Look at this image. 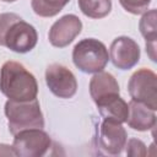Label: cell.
Instances as JSON below:
<instances>
[{
  "label": "cell",
  "instance_id": "obj_15",
  "mask_svg": "<svg viewBox=\"0 0 157 157\" xmlns=\"http://www.w3.org/2000/svg\"><path fill=\"white\" fill-rule=\"evenodd\" d=\"M81 12L90 18H103L112 10V0H77Z\"/></svg>",
  "mask_w": 157,
  "mask_h": 157
},
{
  "label": "cell",
  "instance_id": "obj_2",
  "mask_svg": "<svg viewBox=\"0 0 157 157\" xmlns=\"http://www.w3.org/2000/svg\"><path fill=\"white\" fill-rule=\"evenodd\" d=\"M7 126L12 135L27 129H43L44 117L38 99L15 102L7 99L4 107Z\"/></svg>",
  "mask_w": 157,
  "mask_h": 157
},
{
  "label": "cell",
  "instance_id": "obj_6",
  "mask_svg": "<svg viewBox=\"0 0 157 157\" xmlns=\"http://www.w3.org/2000/svg\"><path fill=\"white\" fill-rule=\"evenodd\" d=\"M13 136L12 147L20 157H42L52 146V139L43 129H27Z\"/></svg>",
  "mask_w": 157,
  "mask_h": 157
},
{
  "label": "cell",
  "instance_id": "obj_9",
  "mask_svg": "<svg viewBox=\"0 0 157 157\" xmlns=\"http://www.w3.org/2000/svg\"><path fill=\"white\" fill-rule=\"evenodd\" d=\"M109 59L120 70L132 69L140 60V47L130 37H117L110 44Z\"/></svg>",
  "mask_w": 157,
  "mask_h": 157
},
{
  "label": "cell",
  "instance_id": "obj_8",
  "mask_svg": "<svg viewBox=\"0 0 157 157\" xmlns=\"http://www.w3.org/2000/svg\"><path fill=\"white\" fill-rule=\"evenodd\" d=\"M45 83L59 98H72L77 91V81L71 70L61 64H50L45 69Z\"/></svg>",
  "mask_w": 157,
  "mask_h": 157
},
{
  "label": "cell",
  "instance_id": "obj_1",
  "mask_svg": "<svg viewBox=\"0 0 157 157\" xmlns=\"http://www.w3.org/2000/svg\"><path fill=\"white\" fill-rule=\"evenodd\" d=\"M0 91L10 101L25 102L37 98L38 83L21 63L6 61L0 70Z\"/></svg>",
  "mask_w": 157,
  "mask_h": 157
},
{
  "label": "cell",
  "instance_id": "obj_14",
  "mask_svg": "<svg viewBox=\"0 0 157 157\" xmlns=\"http://www.w3.org/2000/svg\"><path fill=\"white\" fill-rule=\"evenodd\" d=\"M157 12L155 9L144 12L139 28L142 37L146 40V52L152 61H156V40H157Z\"/></svg>",
  "mask_w": 157,
  "mask_h": 157
},
{
  "label": "cell",
  "instance_id": "obj_16",
  "mask_svg": "<svg viewBox=\"0 0 157 157\" xmlns=\"http://www.w3.org/2000/svg\"><path fill=\"white\" fill-rule=\"evenodd\" d=\"M70 0H31L32 10L40 17L56 16Z\"/></svg>",
  "mask_w": 157,
  "mask_h": 157
},
{
  "label": "cell",
  "instance_id": "obj_18",
  "mask_svg": "<svg viewBox=\"0 0 157 157\" xmlns=\"http://www.w3.org/2000/svg\"><path fill=\"white\" fill-rule=\"evenodd\" d=\"M124 148H125V152H126L128 156L145 157L147 155L146 145L139 139H129V140H126V144H125Z\"/></svg>",
  "mask_w": 157,
  "mask_h": 157
},
{
  "label": "cell",
  "instance_id": "obj_5",
  "mask_svg": "<svg viewBox=\"0 0 157 157\" xmlns=\"http://www.w3.org/2000/svg\"><path fill=\"white\" fill-rule=\"evenodd\" d=\"M128 91L132 101L157 109V75L152 70L142 67L135 71L128 82Z\"/></svg>",
  "mask_w": 157,
  "mask_h": 157
},
{
  "label": "cell",
  "instance_id": "obj_7",
  "mask_svg": "<svg viewBox=\"0 0 157 157\" xmlns=\"http://www.w3.org/2000/svg\"><path fill=\"white\" fill-rule=\"evenodd\" d=\"M38 42V33L36 28L21 17L15 20L6 29L2 38V47L7 49L25 54L31 52Z\"/></svg>",
  "mask_w": 157,
  "mask_h": 157
},
{
  "label": "cell",
  "instance_id": "obj_11",
  "mask_svg": "<svg viewBox=\"0 0 157 157\" xmlns=\"http://www.w3.org/2000/svg\"><path fill=\"white\" fill-rule=\"evenodd\" d=\"M128 108L129 113L126 123L129 128L137 131H147L156 126V110L148 108L141 102L132 99L128 103Z\"/></svg>",
  "mask_w": 157,
  "mask_h": 157
},
{
  "label": "cell",
  "instance_id": "obj_20",
  "mask_svg": "<svg viewBox=\"0 0 157 157\" xmlns=\"http://www.w3.org/2000/svg\"><path fill=\"white\" fill-rule=\"evenodd\" d=\"M0 156H16L12 146L6 144H0Z\"/></svg>",
  "mask_w": 157,
  "mask_h": 157
},
{
  "label": "cell",
  "instance_id": "obj_12",
  "mask_svg": "<svg viewBox=\"0 0 157 157\" xmlns=\"http://www.w3.org/2000/svg\"><path fill=\"white\" fill-rule=\"evenodd\" d=\"M99 114L103 119L114 120L118 123H125L128 119V103L119 96V93H113L105 96L94 102Z\"/></svg>",
  "mask_w": 157,
  "mask_h": 157
},
{
  "label": "cell",
  "instance_id": "obj_13",
  "mask_svg": "<svg viewBox=\"0 0 157 157\" xmlns=\"http://www.w3.org/2000/svg\"><path fill=\"white\" fill-rule=\"evenodd\" d=\"M119 92L120 90H119L118 81L109 72H104V71L96 72L90 81V94L93 102L105 96L119 93Z\"/></svg>",
  "mask_w": 157,
  "mask_h": 157
},
{
  "label": "cell",
  "instance_id": "obj_3",
  "mask_svg": "<svg viewBox=\"0 0 157 157\" xmlns=\"http://www.w3.org/2000/svg\"><path fill=\"white\" fill-rule=\"evenodd\" d=\"M109 60L107 47L98 39L85 38L72 49V61L75 66L85 74L103 71Z\"/></svg>",
  "mask_w": 157,
  "mask_h": 157
},
{
  "label": "cell",
  "instance_id": "obj_21",
  "mask_svg": "<svg viewBox=\"0 0 157 157\" xmlns=\"http://www.w3.org/2000/svg\"><path fill=\"white\" fill-rule=\"evenodd\" d=\"M1 1H4V2H15L16 0H1Z\"/></svg>",
  "mask_w": 157,
  "mask_h": 157
},
{
  "label": "cell",
  "instance_id": "obj_17",
  "mask_svg": "<svg viewBox=\"0 0 157 157\" xmlns=\"http://www.w3.org/2000/svg\"><path fill=\"white\" fill-rule=\"evenodd\" d=\"M121 7L132 13V15H141L147 11L151 0H119Z\"/></svg>",
  "mask_w": 157,
  "mask_h": 157
},
{
  "label": "cell",
  "instance_id": "obj_10",
  "mask_svg": "<svg viewBox=\"0 0 157 157\" xmlns=\"http://www.w3.org/2000/svg\"><path fill=\"white\" fill-rule=\"evenodd\" d=\"M81 20L76 15L69 13L64 15L52 25L48 33V38L53 47L65 48L81 33Z\"/></svg>",
  "mask_w": 157,
  "mask_h": 157
},
{
  "label": "cell",
  "instance_id": "obj_4",
  "mask_svg": "<svg viewBox=\"0 0 157 157\" xmlns=\"http://www.w3.org/2000/svg\"><path fill=\"white\" fill-rule=\"evenodd\" d=\"M128 140V134L121 123L103 119L97 128L96 147L98 153L105 156H118L123 152Z\"/></svg>",
  "mask_w": 157,
  "mask_h": 157
},
{
  "label": "cell",
  "instance_id": "obj_19",
  "mask_svg": "<svg viewBox=\"0 0 157 157\" xmlns=\"http://www.w3.org/2000/svg\"><path fill=\"white\" fill-rule=\"evenodd\" d=\"M21 16H18L17 13L13 12H4L0 13V45H2V38L4 34L6 32V29L9 28V26L17 18H20Z\"/></svg>",
  "mask_w": 157,
  "mask_h": 157
}]
</instances>
